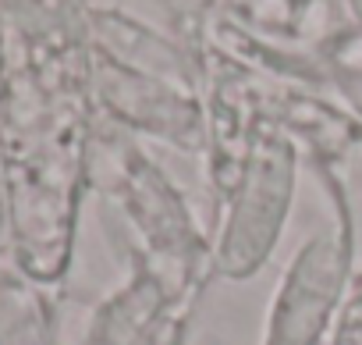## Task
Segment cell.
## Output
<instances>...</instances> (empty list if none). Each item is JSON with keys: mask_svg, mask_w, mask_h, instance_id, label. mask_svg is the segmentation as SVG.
I'll use <instances>...</instances> for the list:
<instances>
[{"mask_svg": "<svg viewBox=\"0 0 362 345\" xmlns=\"http://www.w3.org/2000/svg\"><path fill=\"white\" fill-rule=\"evenodd\" d=\"M295 200V149L288 139H259L242 186L224 217L217 242V271L228 281H245L270 260Z\"/></svg>", "mask_w": 362, "mask_h": 345, "instance_id": "cell-1", "label": "cell"}, {"mask_svg": "<svg viewBox=\"0 0 362 345\" xmlns=\"http://www.w3.org/2000/svg\"><path fill=\"white\" fill-rule=\"evenodd\" d=\"M348 264L351 253L341 232L313 235L288 264L267 317L263 345H320L341 302Z\"/></svg>", "mask_w": 362, "mask_h": 345, "instance_id": "cell-2", "label": "cell"}]
</instances>
